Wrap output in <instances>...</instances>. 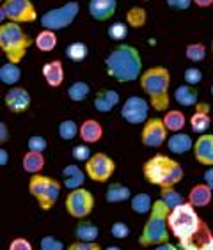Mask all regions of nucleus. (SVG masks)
Instances as JSON below:
<instances>
[{"instance_id": "nucleus-1", "label": "nucleus", "mask_w": 213, "mask_h": 250, "mask_svg": "<svg viewBox=\"0 0 213 250\" xmlns=\"http://www.w3.org/2000/svg\"><path fill=\"white\" fill-rule=\"evenodd\" d=\"M105 67L108 77L114 78L116 82H133L142 75V57L135 46L121 43L106 55Z\"/></svg>"}, {"instance_id": "nucleus-2", "label": "nucleus", "mask_w": 213, "mask_h": 250, "mask_svg": "<svg viewBox=\"0 0 213 250\" xmlns=\"http://www.w3.org/2000/svg\"><path fill=\"white\" fill-rule=\"evenodd\" d=\"M141 87L142 91L148 94V100H149L151 106L155 110L162 112L169 108L170 73L167 67L164 66L148 67V71H144L141 75Z\"/></svg>"}, {"instance_id": "nucleus-3", "label": "nucleus", "mask_w": 213, "mask_h": 250, "mask_svg": "<svg viewBox=\"0 0 213 250\" xmlns=\"http://www.w3.org/2000/svg\"><path fill=\"white\" fill-rule=\"evenodd\" d=\"M142 172L146 181L160 188L176 187L183 179V167L165 154H156L148 160L142 167Z\"/></svg>"}, {"instance_id": "nucleus-4", "label": "nucleus", "mask_w": 213, "mask_h": 250, "mask_svg": "<svg viewBox=\"0 0 213 250\" xmlns=\"http://www.w3.org/2000/svg\"><path fill=\"white\" fill-rule=\"evenodd\" d=\"M30 44H32V39L21 29V23L4 21L0 25V50L9 62H21L29 52Z\"/></svg>"}, {"instance_id": "nucleus-5", "label": "nucleus", "mask_w": 213, "mask_h": 250, "mask_svg": "<svg viewBox=\"0 0 213 250\" xmlns=\"http://www.w3.org/2000/svg\"><path fill=\"white\" fill-rule=\"evenodd\" d=\"M169 213L170 208L162 199H158L153 204L149 218L142 229V234L139 236V243L142 247H156L167 243L169 240Z\"/></svg>"}, {"instance_id": "nucleus-6", "label": "nucleus", "mask_w": 213, "mask_h": 250, "mask_svg": "<svg viewBox=\"0 0 213 250\" xmlns=\"http://www.w3.org/2000/svg\"><path fill=\"white\" fill-rule=\"evenodd\" d=\"M204 222L199 218L195 213V208L190 202H183L178 208L170 209L169 213V229L172 234L178 238L179 245L185 241L192 240L201 229H203Z\"/></svg>"}, {"instance_id": "nucleus-7", "label": "nucleus", "mask_w": 213, "mask_h": 250, "mask_svg": "<svg viewBox=\"0 0 213 250\" xmlns=\"http://www.w3.org/2000/svg\"><path fill=\"white\" fill-rule=\"evenodd\" d=\"M61 183L57 179L43 176V174H32V178L29 181V192L36 201L39 202L41 209L48 211L55 206L59 195H61Z\"/></svg>"}, {"instance_id": "nucleus-8", "label": "nucleus", "mask_w": 213, "mask_h": 250, "mask_svg": "<svg viewBox=\"0 0 213 250\" xmlns=\"http://www.w3.org/2000/svg\"><path fill=\"white\" fill-rule=\"evenodd\" d=\"M80 13V4L75 2V0H69L61 7H53L48 13H44L41 16V27L43 29H50V30H63L68 29L69 25L75 21V18Z\"/></svg>"}, {"instance_id": "nucleus-9", "label": "nucleus", "mask_w": 213, "mask_h": 250, "mask_svg": "<svg viewBox=\"0 0 213 250\" xmlns=\"http://www.w3.org/2000/svg\"><path fill=\"white\" fill-rule=\"evenodd\" d=\"M0 18L16 23H32L38 20V11L30 0H5L0 7Z\"/></svg>"}, {"instance_id": "nucleus-10", "label": "nucleus", "mask_w": 213, "mask_h": 250, "mask_svg": "<svg viewBox=\"0 0 213 250\" xmlns=\"http://www.w3.org/2000/svg\"><path fill=\"white\" fill-rule=\"evenodd\" d=\"M66 209L75 218L89 217L94 209V195L85 188H75L66 197Z\"/></svg>"}, {"instance_id": "nucleus-11", "label": "nucleus", "mask_w": 213, "mask_h": 250, "mask_svg": "<svg viewBox=\"0 0 213 250\" xmlns=\"http://www.w3.org/2000/svg\"><path fill=\"white\" fill-rule=\"evenodd\" d=\"M116 170V164L110 156H106L103 153H96L92 154L91 158L85 162V172L87 176L96 181V183H105L110 179V176Z\"/></svg>"}, {"instance_id": "nucleus-12", "label": "nucleus", "mask_w": 213, "mask_h": 250, "mask_svg": "<svg viewBox=\"0 0 213 250\" xmlns=\"http://www.w3.org/2000/svg\"><path fill=\"white\" fill-rule=\"evenodd\" d=\"M149 105L144 98L141 96H130L123 103L121 106V116L128 125H142L148 121L149 114Z\"/></svg>"}, {"instance_id": "nucleus-13", "label": "nucleus", "mask_w": 213, "mask_h": 250, "mask_svg": "<svg viewBox=\"0 0 213 250\" xmlns=\"http://www.w3.org/2000/svg\"><path fill=\"white\" fill-rule=\"evenodd\" d=\"M167 133H169V130H167L164 119L153 117V119H148L144 123L141 140L146 147H160L164 142H167Z\"/></svg>"}, {"instance_id": "nucleus-14", "label": "nucleus", "mask_w": 213, "mask_h": 250, "mask_svg": "<svg viewBox=\"0 0 213 250\" xmlns=\"http://www.w3.org/2000/svg\"><path fill=\"white\" fill-rule=\"evenodd\" d=\"M5 106L7 110L13 114H23L29 110L30 106V94L25 87H13L7 94H5Z\"/></svg>"}, {"instance_id": "nucleus-15", "label": "nucleus", "mask_w": 213, "mask_h": 250, "mask_svg": "<svg viewBox=\"0 0 213 250\" xmlns=\"http://www.w3.org/2000/svg\"><path fill=\"white\" fill-rule=\"evenodd\" d=\"M194 154L201 165L213 167V133L199 135V139L194 142Z\"/></svg>"}, {"instance_id": "nucleus-16", "label": "nucleus", "mask_w": 213, "mask_h": 250, "mask_svg": "<svg viewBox=\"0 0 213 250\" xmlns=\"http://www.w3.org/2000/svg\"><path fill=\"white\" fill-rule=\"evenodd\" d=\"M117 0H89V15L98 21H106L116 15Z\"/></svg>"}, {"instance_id": "nucleus-17", "label": "nucleus", "mask_w": 213, "mask_h": 250, "mask_svg": "<svg viewBox=\"0 0 213 250\" xmlns=\"http://www.w3.org/2000/svg\"><path fill=\"white\" fill-rule=\"evenodd\" d=\"M94 108L102 114H108L114 110V106L119 103V92H116L114 89H102L94 96Z\"/></svg>"}, {"instance_id": "nucleus-18", "label": "nucleus", "mask_w": 213, "mask_h": 250, "mask_svg": "<svg viewBox=\"0 0 213 250\" xmlns=\"http://www.w3.org/2000/svg\"><path fill=\"white\" fill-rule=\"evenodd\" d=\"M41 73H43V78L46 80V83H48L50 87H59L63 85L64 82V67H63V62L61 61H50V62H46L43 66V69H41Z\"/></svg>"}, {"instance_id": "nucleus-19", "label": "nucleus", "mask_w": 213, "mask_h": 250, "mask_svg": "<svg viewBox=\"0 0 213 250\" xmlns=\"http://www.w3.org/2000/svg\"><path fill=\"white\" fill-rule=\"evenodd\" d=\"M167 147H169L170 153L185 154L190 149H194V140L190 139V135L183 133V131H176L174 135H170L167 139Z\"/></svg>"}, {"instance_id": "nucleus-20", "label": "nucleus", "mask_w": 213, "mask_h": 250, "mask_svg": "<svg viewBox=\"0 0 213 250\" xmlns=\"http://www.w3.org/2000/svg\"><path fill=\"white\" fill-rule=\"evenodd\" d=\"M103 128L96 119H87L80 125V139L85 144H96L98 140H102Z\"/></svg>"}, {"instance_id": "nucleus-21", "label": "nucleus", "mask_w": 213, "mask_h": 250, "mask_svg": "<svg viewBox=\"0 0 213 250\" xmlns=\"http://www.w3.org/2000/svg\"><path fill=\"white\" fill-rule=\"evenodd\" d=\"M213 197V190L206 183L203 185H195L189 193V202L194 208H206L212 202Z\"/></svg>"}, {"instance_id": "nucleus-22", "label": "nucleus", "mask_w": 213, "mask_h": 250, "mask_svg": "<svg viewBox=\"0 0 213 250\" xmlns=\"http://www.w3.org/2000/svg\"><path fill=\"white\" fill-rule=\"evenodd\" d=\"M63 178H64V187L68 188V190H75V188H82L84 181H85V174L77 165H68L63 170Z\"/></svg>"}, {"instance_id": "nucleus-23", "label": "nucleus", "mask_w": 213, "mask_h": 250, "mask_svg": "<svg viewBox=\"0 0 213 250\" xmlns=\"http://www.w3.org/2000/svg\"><path fill=\"white\" fill-rule=\"evenodd\" d=\"M34 44L39 52H44V53L53 52L55 46H57V36H55V30L43 29L38 36H36Z\"/></svg>"}, {"instance_id": "nucleus-24", "label": "nucleus", "mask_w": 213, "mask_h": 250, "mask_svg": "<svg viewBox=\"0 0 213 250\" xmlns=\"http://www.w3.org/2000/svg\"><path fill=\"white\" fill-rule=\"evenodd\" d=\"M174 98L181 106H194L197 103V91L194 89V85H189V83H183V85L176 87Z\"/></svg>"}, {"instance_id": "nucleus-25", "label": "nucleus", "mask_w": 213, "mask_h": 250, "mask_svg": "<svg viewBox=\"0 0 213 250\" xmlns=\"http://www.w3.org/2000/svg\"><path fill=\"white\" fill-rule=\"evenodd\" d=\"M131 197V190L126 185L121 183H112L108 185L106 188V193H105V199L112 204H116V202H125Z\"/></svg>"}, {"instance_id": "nucleus-26", "label": "nucleus", "mask_w": 213, "mask_h": 250, "mask_svg": "<svg viewBox=\"0 0 213 250\" xmlns=\"http://www.w3.org/2000/svg\"><path fill=\"white\" fill-rule=\"evenodd\" d=\"M20 78H21V67L18 64L7 61V64L0 67V82L5 85H16L20 82Z\"/></svg>"}, {"instance_id": "nucleus-27", "label": "nucleus", "mask_w": 213, "mask_h": 250, "mask_svg": "<svg viewBox=\"0 0 213 250\" xmlns=\"http://www.w3.org/2000/svg\"><path fill=\"white\" fill-rule=\"evenodd\" d=\"M44 167V156L43 153L29 151L23 156V170L29 174H39Z\"/></svg>"}, {"instance_id": "nucleus-28", "label": "nucleus", "mask_w": 213, "mask_h": 250, "mask_svg": "<svg viewBox=\"0 0 213 250\" xmlns=\"http://www.w3.org/2000/svg\"><path fill=\"white\" fill-rule=\"evenodd\" d=\"M75 236L80 241H96L98 236H100V229L91 222L80 220L75 227Z\"/></svg>"}, {"instance_id": "nucleus-29", "label": "nucleus", "mask_w": 213, "mask_h": 250, "mask_svg": "<svg viewBox=\"0 0 213 250\" xmlns=\"http://www.w3.org/2000/svg\"><path fill=\"white\" fill-rule=\"evenodd\" d=\"M164 123L167 126V130L176 133V131H181L187 125V119H185V114L181 110H167L164 117Z\"/></svg>"}, {"instance_id": "nucleus-30", "label": "nucleus", "mask_w": 213, "mask_h": 250, "mask_svg": "<svg viewBox=\"0 0 213 250\" xmlns=\"http://www.w3.org/2000/svg\"><path fill=\"white\" fill-rule=\"evenodd\" d=\"M153 204L155 202L151 201L149 193H137L131 197V211H135L137 215H146V213H151Z\"/></svg>"}, {"instance_id": "nucleus-31", "label": "nucleus", "mask_w": 213, "mask_h": 250, "mask_svg": "<svg viewBox=\"0 0 213 250\" xmlns=\"http://www.w3.org/2000/svg\"><path fill=\"white\" fill-rule=\"evenodd\" d=\"M89 53V48L87 44L82 43V41H73L66 46V57L73 62H82L84 59L87 57Z\"/></svg>"}, {"instance_id": "nucleus-32", "label": "nucleus", "mask_w": 213, "mask_h": 250, "mask_svg": "<svg viewBox=\"0 0 213 250\" xmlns=\"http://www.w3.org/2000/svg\"><path fill=\"white\" fill-rule=\"evenodd\" d=\"M89 92H91V87H89V83L85 82H73L71 85L68 87V98L71 101H75V103H80V101L87 100Z\"/></svg>"}, {"instance_id": "nucleus-33", "label": "nucleus", "mask_w": 213, "mask_h": 250, "mask_svg": "<svg viewBox=\"0 0 213 250\" xmlns=\"http://www.w3.org/2000/svg\"><path fill=\"white\" fill-rule=\"evenodd\" d=\"M126 21L133 29H142L148 21V13H146L144 7H131L126 13Z\"/></svg>"}, {"instance_id": "nucleus-34", "label": "nucleus", "mask_w": 213, "mask_h": 250, "mask_svg": "<svg viewBox=\"0 0 213 250\" xmlns=\"http://www.w3.org/2000/svg\"><path fill=\"white\" fill-rule=\"evenodd\" d=\"M210 125H212V119H210L208 112L195 110V114L192 116V119H190V126H192V131H194V133H204V131L210 128Z\"/></svg>"}, {"instance_id": "nucleus-35", "label": "nucleus", "mask_w": 213, "mask_h": 250, "mask_svg": "<svg viewBox=\"0 0 213 250\" xmlns=\"http://www.w3.org/2000/svg\"><path fill=\"white\" fill-rule=\"evenodd\" d=\"M162 201L167 204V206L170 208V209H174V208H178L179 204H183L185 202V199H183V195L179 192H176L174 190V187H165V188H162Z\"/></svg>"}, {"instance_id": "nucleus-36", "label": "nucleus", "mask_w": 213, "mask_h": 250, "mask_svg": "<svg viewBox=\"0 0 213 250\" xmlns=\"http://www.w3.org/2000/svg\"><path fill=\"white\" fill-rule=\"evenodd\" d=\"M185 57L189 59L190 62H203L206 59V46L203 43H190L185 48Z\"/></svg>"}, {"instance_id": "nucleus-37", "label": "nucleus", "mask_w": 213, "mask_h": 250, "mask_svg": "<svg viewBox=\"0 0 213 250\" xmlns=\"http://www.w3.org/2000/svg\"><path fill=\"white\" fill-rule=\"evenodd\" d=\"M77 135H80V126L71 119H66L59 125V137L63 140H73Z\"/></svg>"}, {"instance_id": "nucleus-38", "label": "nucleus", "mask_w": 213, "mask_h": 250, "mask_svg": "<svg viewBox=\"0 0 213 250\" xmlns=\"http://www.w3.org/2000/svg\"><path fill=\"white\" fill-rule=\"evenodd\" d=\"M108 38L112 39V41H117V43H121V41H125L126 36H128V25L123 23V21H116V23H112L110 27H108Z\"/></svg>"}, {"instance_id": "nucleus-39", "label": "nucleus", "mask_w": 213, "mask_h": 250, "mask_svg": "<svg viewBox=\"0 0 213 250\" xmlns=\"http://www.w3.org/2000/svg\"><path fill=\"white\" fill-rule=\"evenodd\" d=\"M27 147H29V151L44 153V151H46V147H48V142H46V139H44V137H41V135H32V137L27 140Z\"/></svg>"}, {"instance_id": "nucleus-40", "label": "nucleus", "mask_w": 213, "mask_h": 250, "mask_svg": "<svg viewBox=\"0 0 213 250\" xmlns=\"http://www.w3.org/2000/svg\"><path fill=\"white\" fill-rule=\"evenodd\" d=\"M183 80L185 83L189 85H197L201 80H203V71L199 67H187L183 73Z\"/></svg>"}, {"instance_id": "nucleus-41", "label": "nucleus", "mask_w": 213, "mask_h": 250, "mask_svg": "<svg viewBox=\"0 0 213 250\" xmlns=\"http://www.w3.org/2000/svg\"><path fill=\"white\" fill-rule=\"evenodd\" d=\"M39 249L41 250H63L64 245H63V241L57 240V238H53V236H44V238H41V241H39Z\"/></svg>"}, {"instance_id": "nucleus-42", "label": "nucleus", "mask_w": 213, "mask_h": 250, "mask_svg": "<svg viewBox=\"0 0 213 250\" xmlns=\"http://www.w3.org/2000/svg\"><path fill=\"white\" fill-rule=\"evenodd\" d=\"M110 234L117 240H125L130 234V227L126 226L125 222H114L110 227Z\"/></svg>"}, {"instance_id": "nucleus-43", "label": "nucleus", "mask_w": 213, "mask_h": 250, "mask_svg": "<svg viewBox=\"0 0 213 250\" xmlns=\"http://www.w3.org/2000/svg\"><path fill=\"white\" fill-rule=\"evenodd\" d=\"M71 156L77 162H87L89 158H91L92 154H91V149H89L85 144H80V146H75L71 151Z\"/></svg>"}, {"instance_id": "nucleus-44", "label": "nucleus", "mask_w": 213, "mask_h": 250, "mask_svg": "<svg viewBox=\"0 0 213 250\" xmlns=\"http://www.w3.org/2000/svg\"><path fill=\"white\" fill-rule=\"evenodd\" d=\"M66 250H102V247L96 241H77V243H71Z\"/></svg>"}, {"instance_id": "nucleus-45", "label": "nucleus", "mask_w": 213, "mask_h": 250, "mask_svg": "<svg viewBox=\"0 0 213 250\" xmlns=\"http://www.w3.org/2000/svg\"><path fill=\"white\" fill-rule=\"evenodd\" d=\"M165 4L174 11H187L194 2L192 0H165Z\"/></svg>"}, {"instance_id": "nucleus-46", "label": "nucleus", "mask_w": 213, "mask_h": 250, "mask_svg": "<svg viewBox=\"0 0 213 250\" xmlns=\"http://www.w3.org/2000/svg\"><path fill=\"white\" fill-rule=\"evenodd\" d=\"M9 250H32V245L25 238H16V240L11 241Z\"/></svg>"}, {"instance_id": "nucleus-47", "label": "nucleus", "mask_w": 213, "mask_h": 250, "mask_svg": "<svg viewBox=\"0 0 213 250\" xmlns=\"http://www.w3.org/2000/svg\"><path fill=\"white\" fill-rule=\"evenodd\" d=\"M7 140H9V130H7L5 123H0V142L5 144Z\"/></svg>"}, {"instance_id": "nucleus-48", "label": "nucleus", "mask_w": 213, "mask_h": 250, "mask_svg": "<svg viewBox=\"0 0 213 250\" xmlns=\"http://www.w3.org/2000/svg\"><path fill=\"white\" fill-rule=\"evenodd\" d=\"M204 183L213 190V167H208V170L204 172Z\"/></svg>"}, {"instance_id": "nucleus-49", "label": "nucleus", "mask_w": 213, "mask_h": 250, "mask_svg": "<svg viewBox=\"0 0 213 250\" xmlns=\"http://www.w3.org/2000/svg\"><path fill=\"white\" fill-rule=\"evenodd\" d=\"M197 7H210V5H213V0H192Z\"/></svg>"}, {"instance_id": "nucleus-50", "label": "nucleus", "mask_w": 213, "mask_h": 250, "mask_svg": "<svg viewBox=\"0 0 213 250\" xmlns=\"http://www.w3.org/2000/svg\"><path fill=\"white\" fill-rule=\"evenodd\" d=\"M7 162H9V154H7V151L0 149V165H7Z\"/></svg>"}, {"instance_id": "nucleus-51", "label": "nucleus", "mask_w": 213, "mask_h": 250, "mask_svg": "<svg viewBox=\"0 0 213 250\" xmlns=\"http://www.w3.org/2000/svg\"><path fill=\"white\" fill-rule=\"evenodd\" d=\"M153 250H179V249L174 245H170V243H162V245H156V249Z\"/></svg>"}, {"instance_id": "nucleus-52", "label": "nucleus", "mask_w": 213, "mask_h": 250, "mask_svg": "<svg viewBox=\"0 0 213 250\" xmlns=\"http://www.w3.org/2000/svg\"><path fill=\"white\" fill-rule=\"evenodd\" d=\"M199 250H213V238H212V240L206 241V243H204V245L201 247Z\"/></svg>"}, {"instance_id": "nucleus-53", "label": "nucleus", "mask_w": 213, "mask_h": 250, "mask_svg": "<svg viewBox=\"0 0 213 250\" xmlns=\"http://www.w3.org/2000/svg\"><path fill=\"white\" fill-rule=\"evenodd\" d=\"M105 250H121V249H119V247H114V245H110V247H106Z\"/></svg>"}, {"instance_id": "nucleus-54", "label": "nucleus", "mask_w": 213, "mask_h": 250, "mask_svg": "<svg viewBox=\"0 0 213 250\" xmlns=\"http://www.w3.org/2000/svg\"><path fill=\"white\" fill-rule=\"evenodd\" d=\"M210 92H212V98H213V83H212V87H210Z\"/></svg>"}, {"instance_id": "nucleus-55", "label": "nucleus", "mask_w": 213, "mask_h": 250, "mask_svg": "<svg viewBox=\"0 0 213 250\" xmlns=\"http://www.w3.org/2000/svg\"><path fill=\"white\" fill-rule=\"evenodd\" d=\"M212 57H213V41H212Z\"/></svg>"}, {"instance_id": "nucleus-56", "label": "nucleus", "mask_w": 213, "mask_h": 250, "mask_svg": "<svg viewBox=\"0 0 213 250\" xmlns=\"http://www.w3.org/2000/svg\"><path fill=\"white\" fill-rule=\"evenodd\" d=\"M142 2H149V0H142Z\"/></svg>"}]
</instances>
